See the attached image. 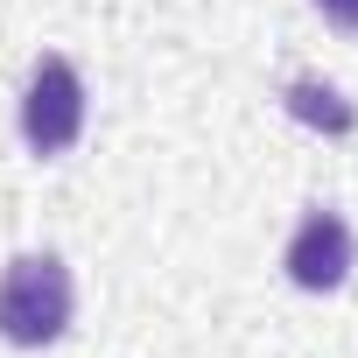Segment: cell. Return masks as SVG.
<instances>
[{
  "label": "cell",
  "mask_w": 358,
  "mask_h": 358,
  "mask_svg": "<svg viewBox=\"0 0 358 358\" xmlns=\"http://www.w3.org/2000/svg\"><path fill=\"white\" fill-rule=\"evenodd\" d=\"M323 8V22H337V29H358V0H316Z\"/></svg>",
  "instance_id": "5"
},
{
  "label": "cell",
  "mask_w": 358,
  "mask_h": 358,
  "mask_svg": "<svg viewBox=\"0 0 358 358\" xmlns=\"http://www.w3.org/2000/svg\"><path fill=\"white\" fill-rule=\"evenodd\" d=\"M351 260H358V239H351V225H344L337 211H309V218L295 225L288 253H281L288 281H295V288H309V295H330V288H344Z\"/></svg>",
  "instance_id": "3"
},
{
  "label": "cell",
  "mask_w": 358,
  "mask_h": 358,
  "mask_svg": "<svg viewBox=\"0 0 358 358\" xmlns=\"http://www.w3.org/2000/svg\"><path fill=\"white\" fill-rule=\"evenodd\" d=\"M288 113H295V120H309V127H330V134H351V106H337V92H330V85H316V78L288 85Z\"/></svg>",
  "instance_id": "4"
},
{
  "label": "cell",
  "mask_w": 358,
  "mask_h": 358,
  "mask_svg": "<svg viewBox=\"0 0 358 358\" xmlns=\"http://www.w3.org/2000/svg\"><path fill=\"white\" fill-rule=\"evenodd\" d=\"M71 309H78V288H71V267L57 253H22L0 274V337L22 344V351H43L71 330Z\"/></svg>",
  "instance_id": "1"
},
{
  "label": "cell",
  "mask_w": 358,
  "mask_h": 358,
  "mask_svg": "<svg viewBox=\"0 0 358 358\" xmlns=\"http://www.w3.org/2000/svg\"><path fill=\"white\" fill-rule=\"evenodd\" d=\"M85 134V78L71 57H43L22 92V141L36 155H64Z\"/></svg>",
  "instance_id": "2"
}]
</instances>
